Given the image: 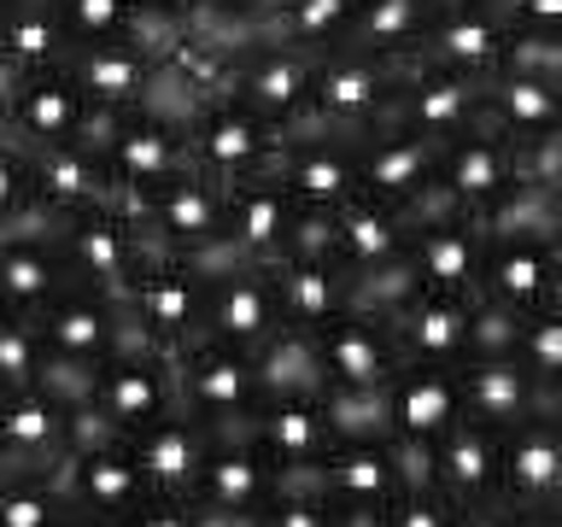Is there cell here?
Masks as SVG:
<instances>
[{
	"mask_svg": "<svg viewBox=\"0 0 562 527\" xmlns=\"http://www.w3.org/2000/svg\"><path fill=\"white\" fill-rule=\"evenodd\" d=\"M53 240H59V258L70 281L94 288L105 299H123L130 281L140 276V264L153 258L147 235H140L130 200H94V205H77L65 217H47Z\"/></svg>",
	"mask_w": 562,
	"mask_h": 527,
	"instance_id": "cell-1",
	"label": "cell"
},
{
	"mask_svg": "<svg viewBox=\"0 0 562 527\" xmlns=\"http://www.w3.org/2000/svg\"><path fill=\"white\" fill-rule=\"evenodd\" d=\"M182 135H188V165L211 176L217 188H235V182H252V176H270L288 130H276L270 117L235 94H211L182 112Z\"/></svg>",
	"mask_w": 562,
	"mask_h": 527,
	"instance_id": "cell-2",
	"label": "cell"
},
{
	"mask_svg": "<svg viewBox=\"0 0 562 527\" xmlns=\"http://www.w3.org/2000/svg\"><path fill=\"white\" fill-rule=\"evenodd\" d=\"M94 153L105 165V182H112L117 200H135L158 182H170L176 170H188V135H182V112L176 105H135V112H117L94 123Z\"/></svg>",
	"mask_w": 562,
	"mask_h": 527,
	"instance_id": "cell-3",
	"label": "cell"
},
{
	"mask_svg": "<svg viewBox=\"0 0 562 527\" xmlns=\"http://www.w3.org/2000/svg\"><path fill=\"white\" fill-rule=\"evenodd\" d=\"M123 311H130V328L140 346L188 351L193 340H205V264L153 253L130 281V293H123Z\"/></svg>",
	"mask_w": 562,
	"mask_h": 527,
	"instance_id": "cell-4",
	"label": "cell"
},
{
	"mask_svg": "<svg viewBox=\"0 0 562 527\" xmlns=\"http://www.w3.org/2000/svg\"><path fill=\"white\" fill-rule=\"evenodd\" d=\"M521 182H527V153L509 147V141L498 130H486V123H469L463 135L439 141L434 205L463 211V217L486 223Z\"/></svg>",
	"mask_w": 562,
	"mask_h": 527,
	"instance_id": "cell-5",
	"label": "cell"
},
{
	"mask_svg": "<svg viewBox=\"0 0 562 527\" xmlns=\"http://www.w3.org/2000/svg\"><path fill=\"white\" fill-rule=\"evenodd\" d=\"M404 65H411V59H381V53H363V47L316 53L311 117H305V123L346 130V135L375 130V123H386V112H393V94H398V82H404Z\"/></svg>",
	"mask_w": 562,
	"mask_h": 527,
	"instance_id": "cell-6",
	"label": "cell"
},
{
	"mask_svg": "<svg viewBox=\"0 0 562 527\" xmlns=\"http://www.w3.org/2000/svg\"><path fill=\"white\" fill-rule=\"evenodd\" d=\"M223 200L228 193L200 170H176L170 182H158L147 193H135L130 211L140 223L153 253H176V258H217L223 253Z\"/></svg>",
	"mask_w": 562,
	"mask_h": 527,
	"instance_id": "cell-7",
	"label": "cell"
},
{
	"mask_svg": "<svg viewBox=\"0 0 562 527\" xmlns=\"http://www.w3.org/2000/svg\"><path fill=\"white\" fill-rule=\"evenodd\" d=\"M30 323H35V334H42V346H47V363L77 369V375H94L112 351L140 346L123 299H105L94 288H82V281H70L65 293H53Z\"/></svg>",
	"mask_w": 562,
	"mask_h": 527,
	"instance_id": "cell-8",
	"label": "cell"
},
{
	"mask_svg": "<svg viewBox=\"0 0 562 527\" xmlns=\"http://www.w3.org/2000/svg\"><path fill=\"white\" fill-rule=\"evenodd\" d=\"M270 176L305 217H328L340 200L358 193V135L323 130V123H299V130L281 135Z\"/></svg>",
	"mask_w": 562,
	"mask_h": 527,
	"instance_id": "cell-9",
	"label": "cell"
},
{
	"mask_svg": "<svg viewBox=\"0 0 562 527\" xmlns=\"http://www.w3.org/2000/svg\"><path fill=\"white\" fill-rule=\"evenodd\" d=\"M100 112L82 100V88L70 82L65 59L24 70V77H0V135H12L18 147H53V141H88Z\"/></svg>",
	"mask_w": 562,
	"mask_h": 527,
	"instance_id": "cell-10",
	"label": "cell"
},
{
	"mask_svg": "<svg viewBox=\"0 0 562 527\" xmlns=\"http://www.w3.org/2000/svg\"><path fill=\"white\" fill-rule=\"evenodd\" d=\"M474 299H492L504 311H539L562 299V246L557 228H486L481 281Z\"/></svg>",
	"mask_w": 562,
	"mask_h": 527,
	"instance_id": "cell-11",
	"label": "cell"
},
{
	"mask_svg": "<svg viewBox=\"0 0 562 527\" xmlns=\"http://www.w3.org/2000/svg\"><path fill=\"white\" fill-rule=\"evenodd\" d=\"M205 434L211 446H205L200 481H193V504L217 522H258V509L276 498L281 474L258 451L252 422H223V428H205Z\"/></svg>",
	"mask_w": 562,
	"mask_h": 527,
	"instance_id": "cell-12",
	"label": "cell"
},
{
	"mask_svg": "<svg viewBox=\"0 0 562 527\" xmlns=\"http://www.w3.org/2000/svg\"><path fill=\"white\" fill-rule=\"evenodd\" d=\"M170 369H176V404L188 416H200L205 428L258 416L263 381H258L252 351H235L223 340H193L188 351H170Z\"/></svg>",
	"mask_w": 562,
	"mask_h": 527,
	"instance_id": "cell-13",
	"label": "cell"
},
{
	"mask_svg": "<svg viewBox=\"0 0 562 527\" xmlns=\"http://www.w3.org/2000/svg\"><path fill=\"white\" fill-rule=\"evenodd\" d=\"M200 264H205V340L258 351L276 328H288L281 323V305H276L270 264L235 258V253H217Z\"/></svg>",
	"mask_w": 562,
	"mask_h": 527,
	"instance_id": "cell-14",
	"label": "cell"
},
{
	"mask_svg": "<svg viewBox=\"0 0 562 527\" xmlns=\"http://www.w3.org/2000/svg\"><path fill=\"white\" fill-rule=\"evenodd\" d=\"M311 351L323 369V393H381L404 363L386 316L369 305H346L323 328H311Z\"/></svg>",
	"mask_w": 562,
	"mask_h": 527,
	"instance_id": "cell-15",
	"label": "cell"
},
{
	"mask_svg": "<svg viewBox=\"0 0 562 527\" xmlns=\"http://www.w3.org/2000/svg\"><path fill=\"white\" fill-rule=\"evenodd\" d=\"M311 77L316 53H299L270 35H240L235 59H228V94L263 112L276 130H299L311 117Z\"/></svg>",
	"mask_w": 562,
	"mask_h": 527,
	"instance_id": "cell-16",
	"label": "cell"
},
{
	"mask_svg": "<svg viewBox=\"0 0 562 527\" xmlns=\"http://www.w3.org/2000/svg\"><path fill=\"white\" fill-rule=\"evenodd\" d=\"M65 70L94 112L117 117V112H135V105L158 100V82H165V42H158V35H130V42L70 47Z\"/></svg>",
	"mask_w": 562,
	"mask_h": 527,
	"instance_id": "cell-17",
	"label": "cell"
},
{
	"mask_svg": "<svg viewBox=\"0 0 562 527\" xmlns=\"http://www.w3.org/2000/svg\"><path fill=\"white\" fill-rule=\"evenodd\" d=\"M481 123L498 130L509 147H539L562 135V70L504 59L492 77H481Z\"/></svg>",
	"mask_w": 562,
	"mask_h": 527,
	"instance_id": "cell-18",
	"label": "cell"
},
{
	"mask_svg": "<svg viewBox=\"0 0 562 527\" xmlns=\"http://www.w3.org/2000/svg\"><path fill=\"white\" fill-rule=\"evenodd\" d=\"M481 253H486V228L474 217L446 205H422L411 223V246H404V281L434 293H474Z\"/></svg>",
	"mask_w": 562,
	"mask_h": 527,
	"instance_id": "cell-19",
	"label": "cell"
},
{
	"mask_svg": "<svg viewBox=\"0 0 562 527\" xmlns=\"http://www.w3.org/2000/svg\"><path fill=\"white\" fill-rule=\"evenodd\" d=\"M270 281H276V305H281V323L288 328H323L328 316H340L351 305V276L334 264V253L323 246V217L305 223L288 253L270 264Z\"/></svg>",
	"mask_w": 562,
	"mask_h": 527,
	"instance_id": "cell-20",
	"label": "cell"
},
{
	"mask_svg": "<svg viewBox=\"0 0 562 527\" xmlns=\"http://www.w3.org/2000/svg\"><path fill=\"white\" fill-rule=\"evenodd\" d=\"M88 404L112 422L117 434H135L158 422L165 411H176V369H170V351H153V346H123L112 351L94 381H88Z\"/></svg>",
	"mask_w": 562,
	"mask_h": 527,
	"instance_id": "cell-21",
	"label": "cell"
},
{
	"mask_svg": "<svg viewBox=\"0 0 562 527\" xmlns=\"http://www.w3.org/2000/svg\"><path fill=\"white\" fill-rule=\"evenodd\" d=\"M434 165H439V141L411 135L398 123H375L358 135V193L398 211L434 205Z\"/></svg>",
	"mask_w": 562,
	"mask_h": 527,
	"instance_id": "cell-22",
	"label": "cell"
},
{
	"mask_svg": "<svg viewBox=\"0 0 562 527\" xmlns=\"http://www.w3.org/2000/svg\"><path fill=\"white\" fill-rule=\"evenodd\" d=\"M498 504H562V411H533L498 428Z\"/></svg>",
	"mask_w": 562,
	"mask_h": 527,
	"instance_id": "cell-23",
	"label": "cell"
},
{
	"mask_svg": "<svg viewBox=\"0 0 562 527\" xmlns=\"http://www.w3.org/2000/svg\"><path fill=\"white\" fill-rule=\"evenodd\" d=\"M469 311L474 293H434V288H404L386 305V328L398 340L404 363H463L469 358Z\"/></svg>",
	"mask_w": 562,
	"mask_h": 527,
	"instance_id": "cell-24",
	"label": "cell"
},
{
	"mask_svg": "<svg viewBox=\"0 0 562 527\" xmlns=\"http://www.w3.org/2000/svg\"><path fill=\"white\" fill-rule=\"evenodd\" d=\"M386 123H398V130H411V135H428V141H451V135H463L469 123H481V82L463 77V70L411 59Z\"/></svg>",
	"mask_w": 562,
	"mask_h": 527,
	"instance_id": "cell-25",
	"label": "cell"
},
{
	"mask_svg": "<svg viewBox=\"0 0 562 527\" xmlns=\"http://www.w3.org/2000/svg\"><path fill=\"white\" fill-rule=\"evenodd\" d=\"M252 439H258V451L276 463L281 481H311L316 463H323L328 446H334V422H328L323 393H276V399H263L258 416H252Z\"/></svg>",
	"mask_w": 562,
	"mask_h": 527,
	"instance_id": "cell-26",
	"label": "cell"
},
{
	"mask_svg": "<svg viewBox=\"0 0 562 527\" xmlns=\"http://www.w3.org/2000/svg\"><path fill=\"white\" fill-rule=\"evenodd\" d=\"M223 193H228L223 200V253H235V258L276 264L311 223L305 211L276 188V176H252V182H235Z\"/></svg>",
	"mask_w": 562,
	"mask_h": 527,
	"instance_id": "cell-27",
	"label": "cell"
},
{
	"mask_svg": "<svg viewBox=\"0 0 562 527\" xmlns=\"http://www.w3.org/2000/svg\"><path fill=\"white\" fill-rule=\"evenodd\" d=\"M123 446L135 457L147 498H188L193 504V481H200V463H205V446H211L200 416H188L182 404H176V411H165L158 422H147V428L123 434Z\"/></svg>",
	"mask_w": 562,
	"mask_h": 527,
	"instance_id": "cell-28",
	"label": "cell"
},
{
	"mask_svg": "<svg viewBox=\"0 0 562 527\" xmlns=\"http://www.w3.org/2000/svg\"><path fill=\"white\" fill-rule=\"evenodd\" d=\"M65 288H70V270L59 258V240H53L47 217L0 235V311L35 316L53 293H65Z\"/></svg>",
	"mask_w": 562,
	"mask_h": 527,
	"instance_id": "cell-29",
	"label": "cell"
},
{
	"mask_svg": "<svg viewBox=\"0 0 562 527\" xmlns=\"http://www.w3.org/2000/svg\"><path fill=\"white\" fill-rule=\"evenodd\" d=\"M422 65H446L463 70V77H492L509 59V24L498 7H463V12H434L428 35L416 47Z\"/></svg>",
	"mask_w": 562,
	"mask_h": 527,
	"instance_id": "cell-30",
	"label": "cell"
},
{
	"mask_svg": "<svg viewBox=\"0 0 562 527\" xmlns=\"http://www.w3.org/2000/svg\"><path fill=\"white\" fill-rule=\"evenodd\" d=\"M70 404L53 386L0 393V469H59Z\"/></svg>",
	"mask_w": 562,
	"mask_h": 527,
	"instance_id": "cell-31",
	"label": "cell"
},
{
	"mask_svg": "<svg viewBox=\"0 0 562 527\" xmlns=\"http://www.w3.org/2000/svg\"><path fill=\"white\" fill-rule=\"evenodd\" d=\"M386 428L398 439H439L463 416V393H457V363H398V375L381 386Z\"/></svg>",
	"mask_w": 562,
	"mask_h": 527,
	"instance_id": "cell-32",
	"label": "cell"
},
{
	"mask_svg": "<svg viewBox=\"0 0 562 527\" xmlns=\"http://www.w3.org/2000/svg\"><path fill=\"white\" fill-rule=\"evenodd\" d=\"M457 393H463V416L486 422V428H509L533 411H562V393L533 386V375L516 358H463L457 363Z\"/></svg>",
	"mask_w": 562,
	"mask_h": 527,
	"instance_id": "cell-33",
	"label": "cell"
},
{
	"mask_svg": "<svg viewBox=\"0 0 562 527\" xmlns=\"http://www.w3.org/2000/svg\"><path fill=\"white\" fill-rule=\"evenodd\" d=\"M311 486L334 509H386L398 498V469H393L386 439H334L311 474Z\"/></svg>",
	"mask_w": 562,
	"mask_h": 527,
	"instance_id": "cell-34",
	"label": "cell"
},
{
	"mask_svg": "<svg viewBox=\"0 0 562 527\" xmlns=\"http://www.w3.org/2000/svg\"><path fill=\"white\" fill-rule=\"evenodd\" d=\"M434 446V486L451 504H486L498 498V428L474 416H457Z\"/></svg>",
	"mask_w": 562,
	"mask_h": 527,
	"instance_id": "cell-35",
	"label": "cell"
},
{
	"mask_svg": "<svg viewBox=\"0 0 562 527\" xmlns=\"http://www.w3.org/2000/svg\"><path fill=\"white\" fill-rule=\"evenodd\" d=\"M24 153H30V182H35L42 217H65L77 205L117 200L112 182H105L94 141H53V147H24Z\"/></svg>",
	"mask_w": 562,
	"mask_h": 527,
	"instance_id": "cell-36",
	"label": "cell"
},
{
	"mask_svg": "<svg viewBox=\"0 0 562 527\" xmlns=\"http://www.w3.org/2000/svg\"><path fill=\"white\" fill-rule=\"evenodd\" d=\"M59 481H65V498L77 509H94V516H130V509L147 498L140 486V469L123 439L112 446H94V451H65L59 457Z\"/></svg>",
	"mask_w": 562,
	"mask_h": 527,
	"instance_id": "cell-37",
	"label": "cell"
},
{
	"mask_svg": "<svg viewBox=\"0 0 562 527\" xmlns=\"http://www.w3.org/2000/svg\"><path fill=\"white\" fill-rule=\"evenodd\" d=\"M65 30L53 0H7L0 7V77H24V70L59 65L65 59Z\"/></svg>",
	"mask_w": 562,
	"mask_h": 527,
	"instance_id": "cell-38",
	"label": "cell"
},
{
	"mask_svg": "<svg viewBox=\"0 0 562 527\" xmlns=\"http://www.w3.org/2000/svg\"><path fill=\"white\" fill-rule=\"evenodd\" d=\"M358 7H363V0H276V12L263 18L258 35L288 42L299 53H334V47L351 42Z\"/></svg>",
	"mask_w": 562,
	"mask_h": 527,
	"instance_id": "cell-39",
	"label": "cell"
},
{
	"mask_svg": "<svg viewBox=\"0 0 562 527\" xmlns=\"http://www.w3.org/2000/svg\"><path fill=\"white\" fill-rule=\"evenodd\" d=\"M428 24H434V7H428V0H363L346 47L381 53V59H416V47H422V35H428Z\"/></svg>",
	"mask_w": 562,
	"mask_h": 527,
	"instance_id": "cell-40",
	"label": "cell"
},
{
	"mask_svg": "<svg viewBox=\"0 0 562 527\" xmlns=\"http://www.w3.org/2000/svg\"><path fill=\"white\" fill-rule=\"evenodd\" d=\"M65 509L59 469H0V527H59Z\"/></svg>",
	"mask_w": 562,
	"mask_h": 527,
	"instance_id": "cell-41",
	"label": "cell"
},
{
	"mask_svg": "<svg viewBox=\"0 0 562 527\" xmlns=\"http://www.w3.org/2000/svg\"><path fill=\"white\" fill-rule=\"evenodd\" d=\"M252 363H258L263 399H276V393H323V369H316V351H311L305 328H276L270 340L252 351Z\"/></svg>",
	"mask_w": 562,
	"mask_h": 527,
	"instance_id": "cell-42",
	"label": "cell"
},
{
	"mask_svg": "<svg viewBox=\"0 0 562 527\" xmlns=\"http://www.w3.org/2000/svg\"><path fill=\"white\" fill-rule=\"evenodd\" d=\"M59 7L65 47H100V42H130V35H153L140 24L135 0H53Z\"/></svg>",
	"mask_w": 562,
	"mask_h": 527,
	"instance_id": "cell-43",
	"label": "cell"
},
{
	"mask_svg": "<svg viewBox=\"0 0 562 527\" xmlns=\"http://www.w3.org/2000/svg\"><path fill=\"white\" fill-rule=\"evenodd\" d=\"M509 358L533 375V386L562 393V299H557V305H539V311H521Z\"/></svg>",
	"mask_w": 562,
	"mask_h": 527,
	"instance_id": "cell-44",
	"label": "cell"
},
{
	"mask_svg": "<svg viewBox=\"0 0 562 527\" xmlns=\"http://www.w3.org/2000/svg\"><path fill=\"white\" fill-rule=\"evenodd\" d=\"M47 381V346L30 316L0 311V393H24Z\"/></svg>",
	"mask_w": 562,
	"mask_h": 527,
	"instance_id": "cell-45",
	"label": "cell"
},
{
	"mask_svg": "<svg viewBox=\"0 0 562 527\" xmlns=\"http://www.w3.org/2000/svg\"><path fill=\"white\" fill-rule=\"evenodd\" d=\"M42 223V205H35V182H30V153L18 147L12 135H0V235L7 228Z\"/></svg>",
	"mask_w": 562,
	"mask_h": 527,
	"instance_id": "cell-46",
	"label": "cell"
},
{
	"mask_svg": "<svg viewBox=\"0 0 562 527\" xmlns=\"http://www.w3.org/2000/svg\"><path fill=\"white\" fill-rule=\"evenodd\" d=\"M252 527H334V504L311 481H281Z\"/></svg>",
	"mask_w": 562,
	"mask_h": 527,
	"instance_id": "cell-47",
	"label": "cell"
},
{
	"mask_svg": "<svg viewBox=\"0 0 562 527\" xmlns=\"http://www.w3.org/2000/svg\"><path fill=\"white\" fill-rule=\"evenodd\" d=\"M516 311L492 305V299H474L469 311V358H509V346H516Z\"/></svg>",
	"mask_w": 562,
	"mask_h": 527,
	"instance_id": "cell-48",
	"label": "cell"
},
{
	"mask_svg": "<svg viewBox=\"0 0 562 527\" xmlns=\"http://www.w3.org/2000/svg\"><path fill=\"white\" fill-rule=\"evenodd\" d=\"M509 42H562V0H498Z\"/></svg>",
	"mask_w": 562,
	"mask_h": 527,
	"instance_id": "cell-49",
	"label": "cell"
},
{
	"mask_svg": "<svg viewBox=\"0 0 562 527\" xmlns=\"http://www.w3.org/2000/svg\"><path fill=\"white\" fill-rule=\"evenodd\" d=\"M381 527H457V504L439 492H398L381 509Z\"/></svg>",
	"mask_w": 562,
	"mask_h": 527,
	"instance_id": "cell-50",
	"label": "cell"
},
{
	"mask_svg": "<svg viewBox=\"0 0 562 527\" xmlns=\"http://www.w3.org/2000/svg\"><path fill=\"white\" fill-rule=\"evenodd\" d=\"M270 12L276 0H200V24L228 30V35H258Z\"/></svg>",
	"mask_w": 562,
	"mask_h": 527,
	"instance_id": "cell-51",
	"label": "cell"
},
{
	"mask_svg": "<svg viewBox=\"0 0 562 527\" xmlns=\"http://www.w3.org/2000/svg\"><path fill=\"white\" fill-rule=\"evenodd\" d=\"M123 527H205V509L188 504V498H140Z\"/></svg>",
	"mask_w": 562,
	"mask_h": 527,
	"instance_id": "cell-52",
	"label": "cell"
},
{
	"mask_svg": "<svg viewBox=\"0 0 562 527\" xmlns=\"http://www.w3.org/2000/svg\"><path fill=\"white\" fill-rule=\"evenodd\" d=\"M135 12L158 42L176 35V30H188V24H200V0H135Z\"/></svg>",
	"mask_w": 562,
	"mask_h": 527,
	"instance_id": "cell-53",
	"label": "cell"
},
{
	"mask_svg": "<svg viewBox=\"0 0 562 527\" xmlns=\"http://www.w3.org/2000/svg\"><path fill=\"white\" fill-rule=\"evenodd\" d=\"M457 527H516V509L486 498V504H457Z\"/></svg>",
	"mask_w": 562,
	"mask_h": 527,
	"instance_id": "cell-54",
	"label": "cell"
},
{
	"mask_svg": "<svg viewBox=\"0 0 562 527\" xmlns=\"http://www.w3.org/2000/svg\"><path fill=\"white\" fill-rule=\"evenodd\" d=\"M516 527H562V504H539V509H516Z\"/></svg>",
	"mask_w": 562,
	"mask_h": 527,
	"instance_id": "cell-55",
	"label": "cell"
},
{
	"mask_svg": "<svg viewBox=\"0 0 562 527\" xmlns=\"http://www.w3.org/2000/svg\"><path fill=\"white\" fill-rule=\"evenodd\" d=\"M59 527H123V516H94V509H77V504H70Z\"/></svg>",
	"mask_w": 562,
	"mask_h": 527,
	"instance_id": "cell-56",
	"label": "cell"
},
{
	"mask_svg": "<svg viewBox=\"0 0 562 527\" xmlns=\"http://www.w3.org/2000/svg\"><path fill=\"white\" fill-rule=\"evenodd\" d=\"M434 12H463V7H498V0H428Z\"/></svg>",
	"mask_w": 562,
	"mask_h": 527,
	"instance_id": "cell-57",
	"label": "cell"
},
{
	"mask_svg": "<svg viewBox=\"0 0 562 527\" xmlns=\"http://www.w3.org/2000/svg\"><path fill=\"white\" fill-rule=\"evenodd\" d=\"M0 7H7V0H0Z\"/></svg>",
	"mask_w": 562,
	"mask_h": 527,
	"instance_id": "cell-58",
	"label": "cell"
}]
</instances>
